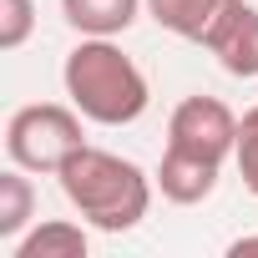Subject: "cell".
Here are the masks:
<instances>
[{
    "label": "cell",
    "mask_w": 258,
    "mask_h": 258,
    "mask_svg": "<svg viewBox=\"0 0 258 258\" xmlns=\"http://www.w3.org/2000/svg\"><path fill=\"white\" fill-rule=\"evenodd\" d=\"M228 253H233V258H243V253H258V238H253V233H243V238H233V243H228Z\"/></svg>",
    "instance_id": "13"
},
{
    "label": "cell",
    "mask_w": 258,
    "mask_h": 258,
    "mask_svg": "<svg viewBox=\"0 0 258 258\" xmlns=\"http://www.w3.org/2000/svg\"><path fill=\"white\" fill-rule=\"evenodd\" d=\"M86 228H91V223H71V218L31 223V228L11 243V258H86V253H91Z\"/></svg>",
    "instance_id": "7"
},
{
    "label": "cell",
    "mask_w": 258,
    "mask_h": 258,
    "mask_svg": "<svg viewBox=\"0 0 258 258\" xmlns=\"http://www.w3.org/2000/svg\"><path fill=\"white\" fill-rule=\"evenodd\" d=\"M167 147L228 162L233 147H238V116H233V106L218 101V96H182L172 106V116H167Z\"/></svg>",
    "instance_id": "4"
},
{
    "label": "cell",
    "mask_w": 258,
    "mask_h": 258,
    "mask_svg": "<svg viewBox=\"0 0 258 258\" xmlns=\"http://www.w3.org/2000/svg\"><path fill=\"white\" fill-rule=\"evenodd\" d=\"M66 203L81 213V223H91L96 233H132L147 208H152V177L132 162V157H116L101 147H76L61 172H56Z\"/></svg>",
    "instance_id": "2"
},
{
    "label": "cell",
    "mask_w": 258,
    "mask_h": 258,
    "mask_svg": "<svg viewBox=\"0 0 258 258\" xmlns=\"http://www.w3.org/2000/svg\"><path fill=\"white\" fill-rule=\"evenodd\" d=\"M86 116L71 106V101H31L21 111H11L6 121V157L26 172H46L56 177L61 162L86 147Z\"/></svg>",
    "instance_id": "3"
},
{
    "label": "cell",
    "mask_w": 258,
    "mask_h": 258,
    "mask_svg": "<svg viewBox=\"0 0 258 258\" xmlns=\"http://www.w3.org/2000/svg\"><path fill=\"white\" fill-rule=\"evenodd\" d=\"M31 223H36V187L31 172L11 162L0 172V243H16Z\"/></svg>",
    "instance_id": "10"
},
{
    "label": "cell",
    "mask_w": 258,
    "mask_h": 258,
    "mask_svg": "<svg viewBox=\"0 0 258 258\" xmlns=\"http://www.w3.org/2000/svg\"><path fill=\"white\" fill-rule=\"evenodd\" d=\"M36 31V0H0V51H21Z\"/></svg>",
    "instance_id": "12"
},
{
    "label": "cell",
    "mask_w": 258,
    "mask_h": 258,
    "mask_svg": "<svg viewBox=\"0 0 258 258\" xmlns=\"http://www.w3.org/2000/svg\"><path fill=\"white\" fill-rule=\"evenodd\" d=\"M218 172H223V162L198 157V152H182V147H167L162 162H157V172H152V182H157V192L167 203L198 208V203H208L218 192Z\"/></svg>",
    "instance_id": "6"
},
{
    "label": "cell",
    "mask_w": 258,
    "mask_h": 258,
    "mask_svg": "<svg viewBox=\"0 0 258 258\" xmlns=\"http://www.w3.org/2000/svg\"><path fill=\"white\" fill-rule=\"evenodd\" d=\"M203 51H213V61L238 76V81H253L258 76V6H248V0H228L223 16L213 21Z\"/></svg>",
    "instance_id": "5"
},
{
    "label": "cell",
    "mask_w": 258,
    "mask_h": 258,
    "mask_svg": "<svg viewBox=\"0 0 258 258\" xmlns=\"http://www.w3.org/2000/svg\"><path fill=\"white\" fill-rule=\"evenodd\" d=\"M147 11V0H61V16L76 36H121Z\"/></svg>",
    "instance_id": "8"
},
{
    "label": "cell",
    "mask_w": 258,
    "mask_h": 258,
    "mask_svg": "<svg viewBox=\"0 0 258 258\" xmlns=\"http://www.w3.org/2000/svg\"><path fill=\"white\" fill-rule=\"evenodd\" d=\"M223 6H228V0H147V16H152L167 36L203 46L208 31H213V21L223 16Z\"/></svg>",
    "instance_id": "9"
},
{
    "label": "cell",
    "mask_w": 258,
    "mask_h": 258,
    "mask_svg": "<svg viewBox=\"0 0 258 258\" xmlns=\"http://www.w3.org/2000/svg\"><path fill=\"white\" fill-rule=\"evenodd\" d=\"M61 86L66 101L96 126H132L152 101L142 66L116 46V36H81L66 51Z\"/></svg>",
    "instance_id": "1"
},
{
    "label": "cell",
    "mask_w": 258,
    "mask_h": 258,
    "mask_svg": "<svg viewBox=\"0 0 258 258\" xmlns=\"http://www.w3.org/2000/svg\"><path fill=\"white\" fill-rule=\"evenodd\" d=\"M233 162H238L243 187L258 198V106H248V111L238 116V147H233Z\"/></svg>",
    "instance_id": "11"
}]
</instances>
